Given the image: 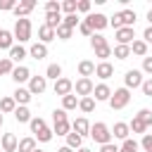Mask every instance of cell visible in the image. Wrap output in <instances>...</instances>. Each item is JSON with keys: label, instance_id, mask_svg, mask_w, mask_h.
I'll return each mask as SVG.
<instances>
[{"label": "cell", "instance_id": "1", "mask_svg": "<svg viewBox=\"0 0 152 152\" xmlns=\"http://www.w3.org/2000/svg\"><path fill=\"white\" fill-rule=\"evenodd\" d=\"M52 133H57V135H69L71 133V124H69V119H66V112L64 109H55L52 112Z\"/></svg>", "mask_w": 152, "mask_h": 152}, {"label": "cell", "instance_id": "2", "mask_svg": "<svg viewBox=\"0 0 152 152\" xmlns=\"http://www.w3.org/2000/svg\"><path fill=\"white\" fill-rule=\"evenodd\" d=\"M90 138L102 147V145H107V142H112V131H109V126L107 124H102V121H97V124H93L90 126Z\"/></svg>", "mask_w": 152, "mask_h": 152}, {"label": "cell", "instance_id": "3", "mask_svg": "<svg viewBox=\"0 0 152 152\" xmlns=\"http://www.w3.org/2000/svg\"><path fill=\"white\" fill-rule=\"evenodd\" d=\"M135 19H138V17H135V12H133V10H121V12H116V14L109 19V24H112L116 31H119V28H124V26H131V28H133Z\"/></svg>", "mask_w": 152, "mask_h": 152}, {"label": "cell", "instance_id": "4", "mask_svg": "<svg viewBox=\"0 0 152 152\" xmlns=\"http://www.w3.org/2000/svg\"><path fill=\"white\" fill-rule=\"evenodd\" d=\"M12 33H14V40H19V45H21V43H28V40H31V19H28V17L17 19Z\"/></svg>", "mask_w": 152, "mask_h": 152}, {"label": "cell", "instance_id": "5", "mask_svg": "<svg viewBox=\"0 0 152 152\" xmlns=\"http://www.w3.org/2000/svg\"><path fill=\"white\" fill-rule=\"evenodd\" d=\"M128 102H131V90H128V88H116V90H112V97H109V107H112V109H124Z\"/></svg>", "mask_w": 152, "mask_h": 152}, {"label": "cell", "instance_id": "6", "mask_svg": "<svg viewBox=\"0 0 152 152\" xmlns=\"http://www.w3.org/2000/svg\"><path fill=\"white\" fill-rule=\"evenodd\" d=\"M142 81H145V78H142V71H140V69H128L126 76H124V88H128V90L140 88Z\"/></svg>", "mask_w": 152, "mask_h": 152}, {"label": "cell", "instance_id": "7", "mask_svg": "<svg viewBox=\"0 0 152 152\" xmlns=\"http://www.w3.org/2000/svg\"><path fill=\"white\" fill-rule=\"evenodd\" d=\"M86 21L93 26V31H102V28H107V26H109V17H104L102 12L88 14V17H86Z\"/></svg>", "mask_w": 152, "mask_h": 152}, {"label": "cell", "instance_id": "8", "mask_svg": "<svg viewBox=\"0 0 152 152\" xmlns=\"http://www.w3.org/2000/svg\"><path fill=\"white\" fill-rule=\"evenodd\" d=\"M74 90H76V95H81V97H90L93 90H95V83H93L90 78H78V81L74 83Z\"/></svg>", "mask_w": 152, "mask_h": 152}, {"label": "cell", "instance_id": "9", "mask_svg": "<svg viewBox=\"0 0 152 152\" xmlns=\"http://www.w3.org/2000/svg\"><path fill=\"white\" fill-rule=\"evenodd\" d=\"M133 40H135V28L124 26L116 31V45H133Z\"/></svg>", "mask_w": 152, "mask_h": 152}, {"label": "cell", "instance_id": "10", "mask_svg": "<svg viewBox=\"0 0 152 152\" xmlns=\"http://www.w3.org/2000/svg\"><path fill=\"white\" fill-rule=\"evenodd\" d=\"M90 126H93V124H90L86 116H78V119H74V121H71V131H74V133H78L81 138L90 135Z\"/></svg>", "mask_w": 152, "mask_h": 152}, {"label": "cell", "instance_id": "11", "mask_svg": "<svg viewBox=\"0 0 152 152\" xmlns=\"http://www.w3.org/2000/svg\"><path fill=\"white\" fill-rule=\"evenodd\" d=\"M45 88H48V78L45 76H31V81H28L31 95H40V93H45Z\"/></svg>", "mask_w": 152, "mask_h": 152}, {"label": "cell", "instance_id": "12", "mask_svg": "<svg viewBox=\"0 0 152 152\" xmlns=\"http://www.w3.org/2000/svg\"><path fill=\"white\" fill-rule=\"evenodd\" d=\"M74 93V81H69V78H59V81H55V95H59V97H64V95H71Z\"/></svg>", "mask_w": 152, "mask_h": 152}, {"label": "cell", "instance_id": "13", "mask_svg": "<svg viewBox=\"0 0 152 152\" xmlns=\"http://www.w3.org/2000/svg\"><path fill=\"white\" fill-rule=\"evenodd\" d=\"M12 97H14V102H17V107H26L28 102H31V90L28 88H21V86H17V90L12 93Z\"/></svg>", "mask_w": 152, "mask_h": 152}, {"label": "cell", "instance_id": "14", "mask_svg": "<svg viewBox=\"0 0 152 152\" xmlns=\"http://www.w3.org/2000/svg\"><path fill=\"white\" fill-rule=\"evenodd\" d=\"M93 97H95V102H109V97H112V88H109L107 83H97L95 90H93Z\"/></svg>", "mask_w": 152, "mask_h": 152}, {"label": "cell", "instance_id": "15", "mask_svg": "<svg viewBox=\"0 0 152 152\" xmlns=\"http://www.w3.org/2000/svg\"><path fill=\"white\" fill-rule=\"evenodd\" d=\"M128 133H131V126L126 124V121H116L114 124V128H112V135L116 138V140H128Z\"/></svg>", "mask_w": 152, "mask_h": 152}, {"label": "cell", "instance_id": "16", "mask_svg": "<svg viewBox=\"0 0 152 152\" xmlns=\"http://www.w3.org/2000/svg\"><path fill=\"white\" fill-rule=\"evenodd\" d=\"M33 7H36V0H24V2H17V7H14V14H17V19H24V17H28V12H33Z\"/></svg>", "mask_w": 152, "mask_h": 152}, {"label": "cell", "instance_id": "17", "mask_svg": "<svg viewBox=\"0 0 152 152\" xmlns=\"http://www.w3.org/2000/svg\"><path fill=\"white\" fill-rule=\"evenodd\" d=\"M12 81L17 83V86H21V83H26V81H31V71L26 69V66H14V71H12Z\"/></svg>", "mask_w": 152, "mask_h": 152}, {"label": "cell", "instance_id": "18", "mask_svg": "<svg viewBox=\"0 0 152 152\" xmlns=\"http://www.w3.org/2000/svg\"><path fill=\"white\" fill-rule=\"evenodd\" d=\"M19 140L14 133H2V152H17Z\"/></svg>", "mask_w": 152, "mask_h": 152}, {"label": "cell", "instance_id": "19", "mask_svg": "<svg viewBox=\"0 0 152 152\" xmlns=\"http://www.w3.org/2000/svg\"><path fill=\"white\" fill-rule=\"evenodd\" d=\"M57 38V33H55V28H50V26H40L38 28V43H43V45H48L50 40H55Z\"/></svg>", "mask_w": 152, "mask_h": 152}, {"label": "cell", "instance_id": "20", "mask_svg": "<svg viewBox=\"0 0 152 152\" xmlns=\"http://www.w3.org/2000/svg\"><path fill=\"white\" fill-rule=\"evenodd\" d=\"M112 74H114V66H112L109 62H100V64H95V76H97V78L107 81Z\"/></svg>", "mask_w": 152, "mask_h": 152}, {"label": "cell", "instance_id": "21", "mask_svg": "<svg viewBox=\"0 0 152 152\" xmlns=\"http://www.w3.org/2000/svg\"><path fill=\"white\" fill-rule=\"evenodd\" d=\"M78 74H81V78H90V76L95 74V62L81 59V62H78Z\"/></svg>", "mask_w": 152, "mask_h": 152}, {"label": "cell", "instance_id": "22", "mask_svg": "<svg viewBox=\"0 0 152 152\" xmlns=\"http://www.w3.org/2000/svg\"><path fill=\"white\" fill-rule=\"evenodd\" d=\"M12 48H14V33L2 28L0 31V50H12Z\"/></svg>", "mask_w": 152, "mask_h": 152}, {"label": "cell", "instance_id": "23", "mask_svg": "<svg viewBox=\"0 0 152 152\" xmlns=\"http://www.w3.org/2000/svg\"><path fill=\"white\" fill-rule=\"evenodd\" d=\"M28 55H31L33 59H45V57H48V45H43V43H33V45L28 48Z\"/></svg>", "mask_w": 152, "mask_h": 152}, {"label": "cell", "instance_id": "24", "mask_svg": "<svg viewBox=\"0 0 152 152\" xmlns=\"http://www.w3.org/2000/svg\"><path fill=\"white\" fill-rule=\"evenodd\" d=\"M62 21H64V17L59 14V12H50V14H45V26H50V28H59L62 26Z\"/></svg>", "mask_w": 152, "mask_h": 152}, {"label": "cell", "instance_id": "25", "mask_svg": "<svg viewBox=\"0 0 152 152\" xmlns=\"http://www.w3.org/2000/svg\"><path fill=\"white\" fill-rule=\"evenodd\" d=\"M78 100H81V97H78L76 93H71V95H64V97H62V109H64V112H69V109H76V107H78Z\"/></svg>", "mask_w": 152, "mask_h": 152}, {"label": "cell", "instance_id": "26", "mask_svg": "<svg viewBox=\"0 0 152 152\" xmlns=\"http://www.w3.org/2000/svg\"><path fill=\"white\" fill-rule=\"evenodd\" d=\"M14 109H17V102H14L12 95H7V97L0 100V112L2 114H14Z\"/></svg>", "mask_w": 152, "mask_h": 152}, {"label": "cell", "instance_id": "27", "mask_svg": "<svg viewBox=\"0 0 152 152\" xmlns=\"http://www.w3.org/2000/svg\"><path fill=\"white\" fill-rule=\"evenodd\" d=\"M14 119L19 121V124H31V112H28V107H17L14 109Z\"/></svg>", "mask_w": 152, "mask_h": 152}, {"label": "cell", "instance_id": "28", "mask_svg": "<svg viewBox=\"0 0 152 152\" xmlns=\"http://www.w3.org/2000/svg\"><path fill=\"white\" fill-rule=\"evenodd\" d=\"M33 150H36V138H33V135H28V138H21V140H19L17 152H33Z\"/></svg>", "mask_w": 152, "mask_h": 152}, {"label": "cell", "instance_id": "29", "mask_svg": "<svg viewBox=\"0 0 152 152\" xmlns=\"http://www.w3.org/2000/svg\"><path fill=\"white\" fill-rule=\"evenodd\" d=\"M90 45H93V50H102V48H109V43H107V38H104L102 33H93V36H90Z\"/></svg>", "mask_w": 152, "mask_h": 152}, {"label": "cell", "instance_id": "30", "mask_svg": "<svg viewBox=\"0 0 152 152\" xmlns=\"http://www.w3.org/2000/svg\"><path fill=\"white\" fill-rule=\"evenodd\" d=\"M131 55L147 57V43H145V40H133V45H131Z\"/></svg>", "mask_w": 152, "mask_h": 152}, {"label": "cell", "instance_id": "31", "mask_svg": "<svg viewBox=\"0 0 152 152\" xmlns=\"http://www.w3.org/2000/svg\"><path fill=\"white\" fill-rule=\"evenodd\" d=\"M26 55H28V50H26L24 45H14V48L10 50V59H12V62H21Z\"/></svg>", "mask_w": 152, "mask_h": 152}, {"label": "cell", "instance_id": "32", "mask_svg": "<svg viewBox=\"0 0 152 152\" xmlns=\"http://www.w3.org/2000/svg\"><path fill=\"white\" fill-rule=\"evenodd\" d=\"M66 147H71V150H81V147H83V138H81L78 133L71 131V133L66 135Z\"/></svg>", "mask_w": 152, "mask_h": 152}, {"label": "cell", "instance_id": "33", "mask_svg": "<svg viewBox=\"0 0 152 152\" xmlns=\"http://www.w3.org/2000/svg\"><path fill=\"white\" fill-rule=\"evenodd\" d=\"M45 78L59 81V78H62V66H59V64H48V69H45Z\"/></svg>", "mask_w": 152, "mask_h": 152}, {"label": "cell", "instance_id": "34", "mask_svg": "<svg viewBox=\"0 0 152 152\" xmlns=\"http://www.w3.org/2000/svg\"><path fill=\"white\" fill-rule=\"evenodd\" d=\"M78 109L86 112V114H90V112L95 109V97H93V95H90V97H81V100H78Z\"/></svg>", "mask_w": 152, "mask_h": 152}, {"label": "cell", "instance_id": "35", "mask_svg": "<svg viewBox=\"0 0 152 152\" xmlns=\"http://www.w3.org/2000/svg\"><path fill=\"white\" fill-rule=\"evenodd\" d=\"M112 52H114L116 59H128V57H131V45H116Z\"/></svg>", "mask_w": 152, "mask_h": 152}, {"label": "cell", "instance_id": "36", "mask_svg": "<svg viewBox=\"0 0 152 152\" xmlns=\"http://www.w3.org/2000/svg\"><path fill=\"white\" fill-rule=\"evenodd\" d=\"M12 71H14V62L10 57H0V76L2 74H10L12 76Z\"/></svg>", "mask_w": 152, "mask_h": 152}, {"label": "cell", "instance_id": "37", "mask_svg": "<svg viewBox=\"0 0 152 152\" xmlns=\"http://www.w3.org/2000/svg\"><path fill=\"white\" fill-rule=\"evenodd\" d=\"M28 126H31V133H36V135H38L43 128H48V126H45V119H40V116H33Z\"/></svg>", "mask_w": 152, "mask_h": 152}, {"label": "cell", "instance_id": "38", "mask_svg": "<svg viewBox=\"0 0 152 152\" xmlns=\"http://www.w3.org/2000/svg\"><path fill=\"white\" fill-rule=\"evenodd\" d=\"M128 126H131V133H142V135H145V131H147V126H145V124H142L138 116H133Z\"/></svg>", "mask_w": 152, "mask_h": 152}, {"label": "cell", "instance_id": "39", "mask_svg": "<svg viewBox=\"0 0 152 152\" xmlns=\"http://www.w3.org/2000/svg\"><path fill=\"white\" fill-rule=\"evenodd\" d=\"M138 147H140V145H138L133 138H128V140H124V142H121L119 152H138Z\"/></svg>", "mask_w": 152, "mask_h": 152}, {"label": "cell", "instance_id": "40", "mask_svg": "<svg viewBox=\"0 0 152 152\" xmlns=\"http://www.w3.org/2000/svg\"><path fill=\"white\" fill-rule=\"evenodd\" d=\"M62 12L76 14V12H78V2H76V0H64V2H62Z\"/></svg>", "mask_w": 152, "mask_h": 152}, {"label": "cell", "instance_id": "41", "mask_svg": "<svg viewBox=\"0 0 152 152\" xmlns=\"http://www.w3.org/2000/svg\"><path fill=\"white\" fill-rule=\"evenodd\" d=\"M62 24H64V26H69V28H71V31H74V28H76V26H78V24H81V19H78V14H66V17H64V21H62Z\"/></svg>", "mask_w": 152, "mask_h": 152}, {"label": "cell", "instance_id": "42", "mask_svg": "<svg viewBox=\"0 0 152 152\" xmlns=\"http://www.w3.org/2000/svg\"><path fill=\"white\" fill-rule=\"evenodd\" d=\"M52 135H55V133H52V128H43V131H40L38 135H33V138H36L38 142H50V140H52Z\"/></svg>", "mask_w": 152, "mask_h": 152}, {"label": "cell", "instance_id": "43", "mask_svg": "<svg viewBox=\"0 0 152 152\" xmlns=\"http://www.w3.org/2000/svg\"><path fill=\"white\" fill-rule=\"evenodd\" d=\"M135 116H138V119H140L145 126H152V109H140Z\"/></svg>", "mask_w": 152, "mask_h": 152}, {"label": "cell", "instance_id": "44", "mask_svg": "<svg viewBox=\"0 0 152 152\" xmlns=\"http://www.w3.org/2000/svg\"><path fill=\"white\" fill-rule=\"evenodd\" d=\"M55 33H57V38H59V40H69V38H71V33H74V31H71V28H69V26H64V24H62V26H59V28H57V31H55Z\"/></svg>", "mask_w": 152, "mask_h": 152}, {"label": "cell", "instance_id": "45", "mask_svg": "<svg viewBox=\"0 0 152 152\" xmlns=\"http://www.w3.org/2000/svg\"><path fill=\"white\" fill-rule=\"evenodd\" d=\"M50 12H62V2L48 0V2H45V14H50Z\"/></svg>", "mask_w": 152, "mask_h": 152}, {"label": "cell", "instance_id": "46", "mask_svg": "<svg viewBox=\"0 0 152 152\" xmlns=\"http://www.w3.org/2000/svg\"><path fill=\"white\" fill-rule=\"evenodd\" d=\"M78 31H81L83 36H88V38H90V36L95 33V31H93V26H90V24H88L86 19H81V24H78Z\"/></svg>", "mask_w": 152, "mask_h": 152}, {"label": "cell", "instance_id": "47", "mask_svg": "<svg viewBox=\"0 0 152 152\" xmlns=\"http://www.w3.org/2000/svg\"><path fill=\"white\" fill-rule=\"evenodd\" d=\"M140 147H142L145 152H152V133H145V135H142V140H140Z\"/></svg>", "mask_w": 152, "mask_h": 152}, {"label": "cell", "instance_id": "48", "mask_svg": "<svg viewBox=\"0 0 152 152\" xmlns=\"http://www.w3.org/2000/svg\"><path fill=\"white\" fill-rule=\"evenodd\" d=\"M95 57L100 62H107V57H112V48H102V50H95Z\"/></svg>", "mask_w": 152, "mask_h": 152}, {"label": "cell", "instance_id": "49", "mask_svg": "<svg viewBox=\"0 0 152 152\" xmlns=\"http://www.w3.org/2000/svg\"><path fill=\"white\" fill-rule=\"evenodd\" d=\"M142 74H150V78H152V57H142V69H140Z\"/></svg>", "mask_w": 152, "mask_h": 152}, {"label": "cell", "instance_id": "50", "mask_svg": "<svg viewBox=\"0 0 152 152\" xmlns=\"http://www.w3.org/2000/svg\"><path fill=\"white\" fill-rule=\"evenodd\" d=\"M140 90H142V95L152 97V78H145V81H142V86H140Z\"/></svg>", "mask_w": 152, "mask_h": 152}, {"label": "cell", "instance_id": "51", "mask_svg": "<svg viewBox=\"0 0 152 152\" xmlns=\"http://www.w3.org/2000/svg\"><path fill=\"white\" fill-rule=\"evenodd\" d=\"M14 7H17V2L14 0H0V10H5V12H14Z\"/></svg>", "mask_w": 152, "mask_h": 152}, {"label": "cell", "instance_id": "52", "mask_svg": "<svg viewBox=\"0 0 152 152\" xmlns=\"http://www.w3.org/2000/svg\"><path fill=\"white\" fill-rule=\"evenodd\" d=\"M100 152H119V145L116 142H107V145L100 147Z\"/></svg>", "mask_w": 152, "mask_h": 152}, {"label": "cell", "instance_id": "53", "mask_svg": "<svg viewBox=\"0 0 152 152\" xmlns=\"http://www.w3.org/2000/svg\"><path fill=\"white\" fill-rule=\"evenodd\" d=\"M78 12H90V0H78Z\"/></svg>", "mask_w": 152, "mask_h": 152}, {"label": "cell", "instance_id": "54", "mask_svg": "<svg viewBox=\"0 0 152 152\" xmlns=\"http://www.w3.org/2000/svg\"><path fill=\"white\" fill-rule=\"evenodd\" d=\"M142 40H145V43H152V26H147V28L142 31Z\"/></svg>", "mask_w": 152, "mask_h": 152}, {"label": "cell", "instance_id": "55", "mask_svg": "<svg viewBox=\"0 0 152 152\" xmlns=\"http://www.w3.org/2000/svg\"><path fill=\"white\" fill-rule=\"evenodd\" d=\"M57 152H76V150H71V147H66V145H64V147H59Z\"/></svg>", "mask_w": 152, "mask_h": 152}, {"label": "cell", "instance_id": "56", "mask_svg": "<svg viewBox=\"0 0 152 152\" xmlns=\"http://www.w3.org/2000/svg\"><path fill=\"white\" fill-rule=\"evenodd\" d=\"M147 21H150V26H152V10L147 12Z\"/></svg>", "mask_w": 152, "mask_h": 152}, {"label": "cell", "instance_id": "57", "mask_svg": "<svg viewBox=\"0 0 152 152\" xmlns=\"http://www.w3.org/2000/svg\"><path fill=\"white\" fill-rule=\"evenodd\" d=\"M76 152H93L90 147H81V150H76Z\"/></svg>", "mask_w": 152, "mask_h": 152}, {"label": "cell", "instance_id": "58", "mask_svg": "<svg viewBox=\"0 0 152 152\" xmlns=\"http://www.w3.org/2000/svg\"><path fill=\"white\" fill-rule=\"evenodd\" d=\"M0 128H2V112H0Z\"/></svg>", "mask_w": 152, "mask_h": 152}, {"label": "cell", "instance_id": "59", "mask_svg": "<svg viewBox=\"0 0 152 152\" xmlns=\"http://www.w3.org/2000/svg\"><path fill=\"white\" fill-rule=\"evenodd\" d=\"M33 152H43V150H38V147H36V150H33Z\"/></svg>", "mask_w": 152, "mask_h": 152}, {"label": "cell", "instance_id": "60", "mask_svg": "<svg viewBox=\"0 0 152 152\" xmlns=\"http://www.w3.org/2000/svg\"><path fill=\"white\" fill-rule=\"evenodd\" d=\"M0 31H2V28H0Z\"/></svg>", "mask_w": 152, "mask_h": 152}, {"label": "cell", "instance_id": "61", "mask_svg": "<svg viewBox=\"0 0 152 152\" xmlns=\"http://www.w3.org/2000/svg\"><path fill=\"white\" fill-rule=\"evenodd\" d=\"M0 152H2V150H0Z\"/></svg>", "mask_w": 152, "mask_h": 152}]
</instances>
